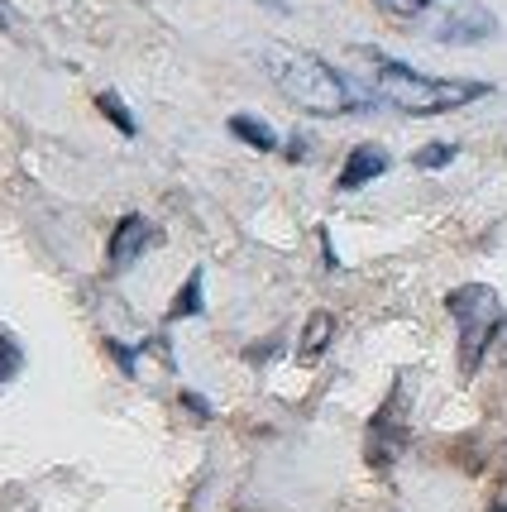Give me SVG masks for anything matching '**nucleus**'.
Returning <instances> with one entry per match:
<instances>
[{
  "label": "nucleus",
  "mask_w": 507,
  "mask_h": 512,
  "mask_svg": "<svg viewBox=\"0 0 507 512\" xmlns=\"http://www.w3.org/2000/svg\"><path fill=\"white\" fill-rule=\"evenodd\" d=\"M96 106H101V115H106V120H111L115 130L125 134V139H134V134H139V125H134V115L125 111V101H120L115 91H101V96H96Z\"/></svg>",
  "instance_id": "nucleus-11"
},
{
  "label": "nucleus",
  "mask_w": 507,
  "mask_h": 512,
  "mask_svg": "<svg viewBox=\"0 0 507 512\" xmlns=\"http://www.w3.org/2000/svg\"><path fill=\"white\" fill-rule=\"evenodd\" d=\"M182 407H192V417H197V422H206V417H211V402L197 398V393H182Z\"/></svg>",
  "instance_id": "nucleus-15"
},
{
  "label": "nucleus",
  "mask_w": 507,
  "mask_h": 512,
  "mask_svg": "<svg viewBox=\"0 0 507 512\" xmlns=\"http://www.w3.org/2000/svg\"><path fill=\"white\" fill-rule=\"evenodd\" d=\"M402 441H407V431H402V422H393V402H388L369 422V465H388L402 450Z\"/></svg>",
  "instance_id": "nucleus-7"
},
{
  "label": "nucleus",
  "mask_w": 507,
  "mask_h": 512,
  "mask_svg": "<svg viewBox=\"0 0 507 512\" xmlns=\"http://www.w3.org/2000/svg\"><path fill=\"white\" fill-rule=\"evenodd\" d=\"M230 134H235L240 144H249V149H259V154H273V149H278L273 125H264L259 115H230Z\"/></svg>",
  "instance_id": "nucleus-9"
},
{
  "label": "nucleus",
  "mask_w": 507,
  "mask_h": 512,
  "mask_svg": "<svg viewBox=\"0 0 507 512\" xmlns=\"http://www.w3.org/2000/svg\"><path fill=\"white\" fill-rule=\"evenodd\" d=\"M455 144H445V139H436V144H426V149H417L412 154V163H417L421 173H436V168H445V163H455Z\"/></svg>",
  "instance_id": "nucleus-13"
},
{
  "label": "nucleus",
  "mask_w": 507,
  "mask_h": 512,
  "mask_svg": "<svg viewBox=\"0 0 507 512\" xmlns=\"http://www.w3.org/2000/svg\"><path fill=\"white\" fill-rule=\"evenodd\" d=\"M149 245H154V225L144 221V216H134V211L120 216V225L111 230V245H106V268H111V273H125Z\"/></svg>",
  "instance_id": "nucleus-5"
},
{
  "label": "nucleus",
  "mask_w": 507,
  "mask_h": 512,
  "mask_svg": "<svg viewBox=\"0 0 507 512\" xmlns=\"http://www.w3.org/2000/svg\"><path fill=\"white\" fill-rule=\"evenodd\" d=\"M264 72L273 77V87L283 91L292 106H302L307 115H354L364 111L369 96H374V91H359L345 72H335L326 58H316L307 48L268 44Z\"/></svg>",
  "instance_id": "nucleus-1"
},
{
  "label": "nucleus",
  "mask_w": 507,
  "mask_h": 512,
  "mask_svg": "<svg viewBox=\"0 0 507 512\" xmlns=\"http://www.w3.org/2000/svg\"><path fill=\"white\" fill-rule=\"evenodd\" d=\"M498 34V20H493V10L484 5H460V10H450L441 24H436V44H484Z\"/></svg>",
  "instance_id": "nucleus-4"
},
{
  "label": "nucleus",
  "mask_w": 507,
  "mask_h": 512,
  "mask_svg": "<svg viewBox=\"0 0 507 512\" xmlns=\"http://www.w3.org/2000/svg\"><path fill=\"white\" fill-rule=\"evenodd\" d=\"M331 335H335V316L331 312H311L307 331H302V345H297V359H302V364H316V359L326 355Z\"/></svg>",
  "instance_id": "nucleus-8"
},
{
  "label": "nucleus",
  "mask_w": 507,
  "mask_h": 512,
  "mask_svg": "<svg viewBox=\"0 0 507 512\" xmlns=\"http://www.w3.org/2000/svg\"><path fill=\"white\" fill-rule=\"evenodd\" d=\"M383 15H393V20H417L431 10V0H374Z\"/></svg>",
  "instance_id": "nucleus-14"
},
{
  "label": "nucleus",
  "mask_w": 507,
  "mask_h": 512,
  "mask_svg": "<svg viewBox=\"0 0 507 512\" xmlns=\"http://www.w3.org/2000/svg\"><path fill=\"white\" fill-rule=\"evenodd\" d=\"M307 149H311L307 134H292V139H287V158H292V163H302V158H307Z\"/></svg>",
  "instance_id": "nucleus-16"
},
{
  "label": "nucleus",
  "mask_w": 507,
  "mask_h": 512,
  "mask_svg": "<svg viewBox=\"0 0 507 512\" xmlns=\"http://www.w3.org/2000/svg\"><path fill=\"white\" fill-rule=\"evenodd\" d=\"M388 168H393L388 149H378V144H359V149H350V158H345V168H340L335 187H340V192H359L364 182L383 178Z\"/></svg>",
  "instance_id": "nucleus-6"
},
{
  "label": "nucleus",
  "mask_w": 507,
  "mask_h": 512,
  "mask_svg": "<svg viewBox=\"0 0 507 512\" xmlns=\"http://www.w3.org/2000/svg\"><path fill=\"white\" fill-rule=\"evenodd\" d=\"M445 312L455 316V326H460V374L469 379V374H479L488 345L507 326L503 297L488 288V283H464V288H455L445 297Z\"/></svg>",
  "instance_id": "nucleus-3"
},
{
  "label": "nucleus",
  "mask_w": 507,
  "mask_h": 512,
  "mask_svg": "<svg viewBox=\"0 0 507 512\" xmlns=\"http://www.w3.org/2000/svg\"><path fill=\"white\" fill-rule=\"evenodd\" d=\"M20 369H24V350H20V340H15V335H10L5 326H0V388H5V383L15 379Z\"/></svg>",
  "instance_id": "nucleus-12"
},
{
  "label": "nucleus",
  "mask_w": 507,
  "mask_h": 512,
  "mask_svg": "<svg viewBox=\"0 0 507 512\" xmlns=\"http://www.w3.org/2000/svg\"><path fill=\"white\" fill-rule=\"evenodd\" d=\"M182 316H201V268H192V278L177 288V302L168 307V321H182Z\"/></svg>",
  "instance_id": "nucleus-10"
},
{
  "label": "nucleus",
  "mask_w": 507,
  "mask_h": 512,
  "mask_svg": "<svg viewBox=\"0 0 507 512\" xmlns=\"http://www.w3.org/2000/svg\"><path fill=\"white\" fill-rule=\"evenodd\" d=\"M369 58V91L383 106H393L402 115H445L460 111L469 101L488 96V82H455V77H426L417 67L397 63L388 53H364Z\"/></svg>",
  "instance_id": "nucleus-2"
}]
</instances>
